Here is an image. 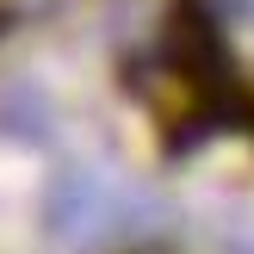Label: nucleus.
I'll return each mask as SVG.
<instances>
[{
  "label": "nucleus",
  "mask_w": 254,
  "mask_h": 254,
  "mask_svg": "<svg viewBox=\"0 0 254 254\" xmlns=\"http://www.w3.org/2000/svg\"><path fill=\"white\" fill-rule=\"evenodd\" d=\"M223 12H230V25L254 44V0H223Z\"/></svg>",
  "instance_id": "1"
}]
</instances>
